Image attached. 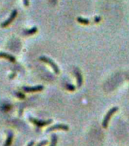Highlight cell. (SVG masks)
<instances>
[{
    "label": "cell",
    "mask_w": 129,
    "mask_h": 146,
    "mask_svg": "<svg viewBox=\"0 0 129 146\" xmlns=\"http://www.w3.org/2000/svg\"><path fill=\"white\" fill-rule=\"evenodd\" d=\"M39 59H40V61L43 62H46V63H47L48 65H50V66L52 67V68L53 69V71H54V72L56 73V74H57V75L59 74L60 70H59V67H58V66L56 64V62H55L54 61H52V59H50V58H48V57L46 56H40L39 58Z\"/></svg>",
    "instance_id": "obj_2"
},
{
    "label": "cell",
    "mask_w": 129,
    "mask_h": 146,
    "mask_svg": "<svg viewBox=\"0 0 129 146\" xmlns=\"http://www.w3.org/2000/svg\"><path fill=\"white\" fill-rule=\"evenodd\" d=\"M69 129V127L68 125H65V124H56V125H54L50 127L49 129H47L46 132H52V131H54V130H65V131H68Z\"/></svg>",
    "instance_id": "obj_6"
},
{
    "label": "cell",
    "mask_w": 129,
    "mask_h": 146,
    "mask_svg": "<svg viewBox=\"0 0 129 146\" xmlns=\"http://www.w3.org/2000/svg\"><path fill=\"white\" fill-rule=\"evenodd\" d=\"M66 88L69 90L71 91H73L75 90V87L73 85V84H66Z\"/></svg>",
    "instance_id": "obj_13"
},
{
    "label": "cell",
    "mask_w": 129,
    "mask_h": 146,
    "mask_svg": "<svg viewBox=\"0 0 129 146\" xmlns=\"http://www.w3.org/2000/svg\"><path fill=\"white\" fill-rule=\"evenodd\" d=\"M16 95L18 96V98H20V99H24V98H25L24 94H22V93H21V92H18V93L16 94Z\"/></svg>",
    "instance_id": "obj_15"
},
{
    "label": "cell",
    "mask_w": 129,
    "mask_h": 146,
    "mask_svg": "<svg viewBox=\"0 0 129 146\" xmlns=\"http://www.w3.org/2000/svg\"><path fill=\"white\" fill-rule=\"evenodd\" d=\"M57 141H58V137L56 134L52 135V140H51V144L50 146H56Z\"/></svg>",
    "instance_id": "obj_10"
},
{
    "label": "cell",
    "mask_w": 129,
    "mask_h": 146,
    "mask_svg": "<svg viewBox=\"0 0 129 146\" xmlns=\"http://www.w3.org/2000/svg\"><path fill=\"white\" fill-rule=\"evenodd\" d=\"M23 2H24V6L27 7L28 5H29V0H23Z\"/></svg>",
    "instance_id": "obj_16"
},
{
    "label": "cell",
    "mask_w": 129,
    "mask_h": 146,
    "mask_svg": "<svg viewBox=\"0 0 129 146\" xmlns=\"http://www.w3.org/2000/svg\"><path fill=\"white\" fill-rule=\"evenodd\" d=\"M0 57L1 58H5V59H8L11 62H15L16 61L15 58L11 56V55H9L8 53H5V52H0Z\"/></svg>",
    "instance_id": "obj_8"
},
{
    "label": "cell",
    "mask_w": 129,
    "mask_h": 146,
    "mask_svg": "<svg viewBox=\"0 0 129 146\" xmlns=\"http://www.w3.org/2000/svg\"><path fill=\"white\" fill-rule=\"evenodd\" d=\"M17 15H18V11H17V10H13L12 11V12H11V15H10V17H9L8 19H7L5 21H4V22H2V24H1V27H7V26H9L10 24H11L12 21H14V19L16 18V16H17Z\"/></svg>",
    "instance_id": "obj_5"
},
{
    "label": "cell",
    "mask_w": 129,
    "mask_h": 146,
    "mask_svg": "<svg viewBox=\"0 0 129 146\" xmlns=\"http://www.w3.org/2000/svg\"><path fill=\"white\" fill-rule=\"evenodd\" d=\"M12 139H13V133L11 132H9V135H8V138H7V140L5 143L4 146H10L11 145V142H12Z\"/></svg>",
    "instance_id": "obj_9"
},
{
    "label": "cell",
    "mask_w": 129,
    "mask_h": 146,
    "mask_svg": "<svg viewBox=\"0 0 129 146\" xmlns=\"http://www.w3.org/2000/svg\"><path fill=\"white\" fill-rule=\"evenodd\" d=\"M75 76H76V78H77V87H78V88H80V87L82 85V82H83V78H82L81 71H80L78 68H76V69L75 70Z\"/></svg>",
    "instance_id": "obj_7"
},
{
    "label": "cell",
    "mask_w": 129,
    "mask_h": 146,
    "mask_svg": "<svg viewBox=\"0 0 129 146\" xmlns=\"http://www.w3.org/2000/svg\"><path fill=\"white\" fill-rule=\"evenodd\" d=\"M77 21L80 23H81L83 25H88L89 22H90L88 19L81 18V17H78V18H77Z\"/></svg>",
    "instance_id": "obj_12"
},
{
    "label": "cell",
    "mask_w": 129,
    "mask_h": 146,
    "mask_svg": "<svg viewBox=\"0 0 129 146\" xmlns=\"http://www.w3.org/2000/svg\"><path fill=\"white\" fill-rule=\"evenodd\" d=\"M118 107H112V109H110L109 111H108L107 115L105 116L103 120L102 125H103V127L104 128V129H107L110 119H111V117L112 116V115H113L114 113H116V112L118 111Z\"/></svg>",
    "instance_id": "obj_1"
},
{
    "label": "cell",
    "mask_w": 129,
    "mask_h": 146,
    "mask_svg": "<svg viewBox=\"0 0 129 146\" xmlns=\"http://www.w3.org/2000/svg\"><path fill=\"white\" fill-rule=\"evenodd\" d=\"M34 145V141H30V142L29 144H28V145H27V146H33Z\"/></svg>",
    "instance_id": "obj_17"
},
{
    "label": "cell",
    "mask_w": 129,
    "mask_h": 146,
    "mask_svg": "<svg viewBox=\"0 0 129 146\" xmlns=\"http://www.w3.org/2000/svg\"><path fill=\"white\" fill-rule=\"evenodd\" d=\"M47 144H48L47 140H43V141H40V143H39L36 146H45L46 145H47Z\"/></svg>",
    "instance_id": "obj_14"
},
{
    "label": "cell",
    "mask_w": 129,
    "mask_h": 146,
    "mask_svg": "<svg viewBox=\"0 0 129 146\" xmlns=\"http://www.w3.org/2000/svg\"><path fill=\"white\" fill-rule=\"evenodd\" d=\"M36 31H37V28H36V27H32L31 29L25 30L24 34H28V35H30V34H35Z\"/></svg>",
    "instance_id": "obj_11"
},
{
    "label": "cell",
    "mask_w": 129,
    "mask_h": 146,
    "mask_svg": "<svg viewBox=\"0 0 129 146\" xmlns=\"http://www.w3.org/2000/svg\"><path fill=\"white\" fill-rule=\"evenodd\" d=\"M100 21V17H96L95 18V21L96 22H97V21Z\"/></svg>",
    "instance_id": "obj_18"
},
{
    "label": "cell",
    "mask_w": 129,
    "mask_h": 146,
    "mask_svg": "<svg viewBox=\"0 0 129 146\" xmlns=\"http://www.w3.org/2000/svg\"><path fill=\"white\" fill-rule=\"evenodd\" d=\"M43 85H36V86L34 87H23L22 90L24 92H27V93H30V92H37V91H41L43 90Z\"/></svg>",
    "instance_id": "obj_4"
},
{
    "label": "cell",
    "mask_w": 129,
    "mask_h": 146,
    "mask_svg": "<svg viewBox=\"0 0 129 146\" xmlns=\"http://www.w3.org/2000/svg\"><path fill=\"white\" fill-rule=\"evenodd\" d=\"M29 120L32 123H34L37 126V127H43L45 125H47L50 123H52V119H48V120H40V119H36L33 117H29Z\"/></svg>",
    "instance_id": "obj_3"
}]
</instances>
